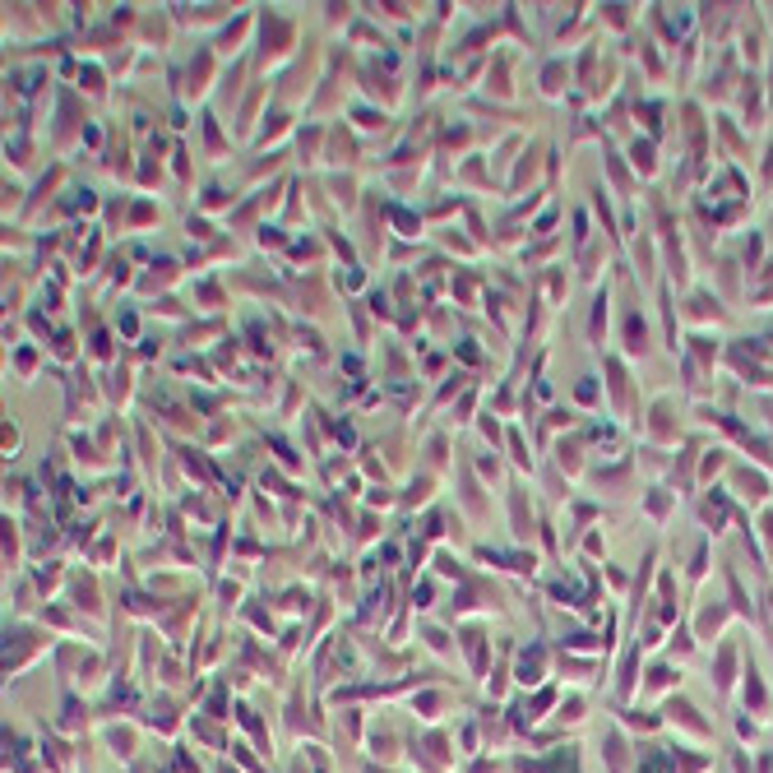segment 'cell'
Returning <instances> with one entry per match:
<instances>
[{
  "label": "cell",
  "instance_id": "obj_1",
  "mask_svg": "<svg viewBox=\"0 0 773 773\" xmlns=\"http://www.w3.org/2000/svg\"><path fill=\"white\" fill-rule=\"evenodd\" d=\"M732 487H736L741 500H755V505H760V500L769 496V477H764V472H751V468H736V472H732Z\"/></svg>",
  "mask_w": 773,
  "mask_h": 773
},
{
  "label": "cell",
  "instance_id": "obj_2",
  "mask_svg": "<svg viewBox=\"0 0 773 773\" xmlns=\"http://www.w3.org/2000/svg\"><path fill=\"white\" fill-rule=\"evenodd\" d=\"M625 338H630V348H634V353H644V319H639V315L625 319Z\"/></svg>",
  "mask_w": 773,
  "mask_h": 773
},
{
  "label": "cell",
  "instance_id": "obj_3",
  "mask_svg": "<svg viewBox=\"0 0 773 773\" xmlns=\"http://www.w3.org/2000/svg\"><path fill=\"white\" fill-rule=\"evenodd\" d=\"M653 417H672V403H658V408H653ZM653 436H662V440H676V431H672L667 421H653Z\"/></svg>",
  "mask_w": 773,
  "mask_h": 773
},
{
  "label": "cell",
  "instance_id": "obj_4",
  "mask_svg": "<svg viewBox=\"0 0 773 773\" xmlns=\"http://www.w3.org/2000/svg\"><path fill=\"white\" fill-rule=\"evenodd\" d=\"M723 463H727V449H709V459L700 463V477H713V472H723Z\"/></svg>",
  "mask_w": 773,
  "mask_h": 773
},
{
  "label": "cell",
  "instance_id": "obj_5",
  "mask_svg": "<svg viewBox=\"0 0 773 773\" xmlns=\"http://www.w3.org/2000/svg\"><path fill=\"white\" fill-rule=\"evenodd\" d=\"M764 542H769V551H773V510L764 514Z\"/></svg>",
  "mask_w": 773,
  "mask_h": 773
},
{
  "label": "cell",
  "instance_id": "obj_6",
  "mask_svg": "<svg viewBox=\"0 0 773 773\" xmlns=\"http://www.w3.org/2000/svg\"><path fill=\"white\" fill-rule=\"evenodd\" d=\"M764 176H769V185H773V144H769V167H764Z\"/></svg>",
  "mask_w": 773,
  "mask_h": 773
}]
</instances>
